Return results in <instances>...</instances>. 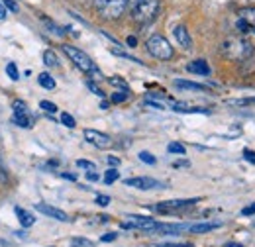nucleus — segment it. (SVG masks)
I'll use <instances>...</instances> for the list:
<instances>
[{
  "mask_svg": "<svg viewBox=\"0 0 255 247\" xmlns=\"http://www.w3.org/2000/svg\"><path fill=\"white\" fill-rule=\"evenodd\" d=\"M87 87H89V89H91V91H93L96 96H100V98H104V96H106V94L102 93V91H100V89H98V87L95 85V81H87Z\"/></svg>",
  "mask_w": 255,
  "mask_h": 247,
  "instance_id": "nucleus-33",
  "label": "nucleus"
},
{
  "mask_svg": "<svg viewBox=\"0 0 255 247\" xmlns=\"http://www.w3.org/2000/svg\"><path fill=\"white\" fill-rule=\"evenodd\" d=\"M108 163H110L112 167H118V165H120V159H118V157H114V155H110V157H108Z\"/></svg>",
  "mask_w": 255,
  "mask_h": 247,
  "instance_id": "nucleus-41",
  "label": "nucleus"
},
{
  "mask_svg": "<svg viewBox=\"0 0 255 247\" xmlns=\"http://www.w3.org/2000/svg\"><path fill=\"white\" fill-rule=\"evenodd\" d=\"M139 161L145 163V165H155V163H157V159L149 153V151H141V153H139Z\"/></svg>",
  "mask_w": 255,
  "mask_h": 247,
  "instance_id": "nucleus-27",
  "label": "nucleus"
},
{
  "mask_svg": "<svg viewBox=\"0 0 255 247\" xmlns=\"http://www.w3.org/2000/svg\"><path fill=\"white\" fill-rule=\"evenodd\" d=\"M61 124H63V125H67V127H71V129L77 125L75 118H73L71 114H67V112H63V114H61Z\"/></svg>",
  "mask_w": 255,
  "mask_h": 247,
  "instance_id": "nucleus-30",
  "label": "nucleus"
},
{
  "mask_svg": "<svg viewBox=\"0 0 255 247\" xmlns=\"http://www.w3.org/2000/svg\"><path fill=\"white\" fill-rule=\"evenodd\" d=\"M14 214L18 216V222L22 224V228H32L33 224H35V216H33L32 212H28V210H24L20 206L14 208Z\"/></svg>",
  "mask_w": 255,
  "mask_h": 247,
  "instance_id": "nucleus-13",
  "label": "nucleus"
},
{
  "mask_svg": "<svg viewBox=\"0 0 255 247\" xmlns=\"http://www.w3.org/2000/svg\"><path fill=\"white\" fill-rule=\"evenodd\" d=\"M145 47H147V51L155 57V59H159V61H169L171 57H173V47H171V43L159 35V33H155V35H151L149 39H147V43H145Z\"/></svg>",
  "mask_w": 255,
  "mask_h": 247,
  "instance_id": "nucleus-4",
  "label": "nucleus"
},
{
  "mask_svg": "<svg viewBox=\"0 0 255 247\" xmlns=\"http://www.w3.org/2000/svg\"><path fill=\"white\" fill-rule=\"evenodd\" d=\"M244 157H246V161H250L252 165H255V151H252V149H244Z\"/></svg>",
  "mask_w": 255,
  "mask_h": 247,
  "instance_id": "nucleus-38",
  "label": "nucleus"
},
{
  "mask_svg": "<svg viewBox=\"0 0 255 247\" xmlns=\"http://www.w3.org/2000/svg\"><path fill=\"white\" fill-rule=\"evenodd\" d=\"M126 43H128V45H129V47H135V45H137V37H133V35H129V37H128V39H126Z\"/></svg>",
  "mask_w": 255,
  "mask_h": 247,
  "instance_id": "nucleus-43",
  "label": "nucleus"
},
{
  "mask_svg": "<svg viewBox=\"0 0 255 247\" xmlns=\"http://www.w3.org/2000/svg\"><path fill=\"white\" fill-rule=\"evenodd\" d=\"M87 179H89V181H93V183H95V181H98V179H100V177H98V175H96L95 171H89V173H87Z\"/></svg>",
  "mask_w": 255,
  "mask_h": 247,
  "instance_id": "nucleus-44",
  "label": "nucleus"
},
{
  "mask_svg": "<svg viewBox=\"0 0 255 247\" xmlns=\"http://www.w3.org/2000/svg\"><path fill=\"white\" fill-rule=\"evenodd\" d=\"M61 177L67 181H77V175H71V173H61Z\"/></svg>",
  "mask_w": 255,
  "mask_h": 247,
  "instance_id": "nucleus-45",
  "label": "nucleus"
},
{
  "mask_svg": "<svg viewBox=\"0 0 255 247\" xmlns=\"http://www.w3.org/2000/svg\"><path fill=\"white\" fill-rule=\"evenodd\" d=\"M71 247H93V242L83 240V238H75V240H71Z\"/></svg>",
  "mask_w": 255,
  "mask_h": 247,
  "instance_id": "nucleus-31",
  "label": "nucleus"
},
{
  "mask_svg": "<svg viewBox=\"0 0 255 247\" xmlns=\"http://www.w3.org/2000/svg\"><path fill=\"white\" fill-rule=\"evenodd\" d=\"M77 167L79 169H85V171H96L95 163L93 161H87V159H79L77 161Z\"/></svg>",
  "mask_w": 255,
  "mask_h": 247,
  "instance_id": "nucleus-29",
  "label": "nucleus"
},
{
  "mask_svg": "<svg viewBox=\"0 0 255 247\" xmlns=\"http://www.w3.org/2000/svg\"><path fill=\"white\" fill-rule=\"evenodd\" d=\"M35 210L37 212H41L43 216H49L53 218V220H59V222H69V216L65 214L63 210H59V208H53V206H49V204H35Z\"/></svg>",
  "mask_w": 255,
  "mask_h": 247,
  "instance_id": "nucleus-10",
  "label": "nucleus"
},
{
  "mask_svg": "<svg viewBox=\"0 0 255 247\" xmlns=\"http://www.w3.org/2000/svg\"><path fill=\"white\" fill-rule=\"evenodd\" d=\"M4 181H6V173L0 169V183H4Z\"/></svg>",
  "mask_w": 255,
  "mask_h": 247,
  "instance_id": "nucleus-49",
  "label": "nucleus"
},
{
  "mask_svg": "<svg viewBox=\"0 0 255 247\" xmlns=\"http://www.w3.org/2000/svg\"><path fill=\"white\" fill-rule=\"evenodd\" d=\"M100 108H102V110H108V102H106V100H102V102H100Z\"/></svg>",
  "mask_w": 255,
  "mask_h": 247,
  "instance_id": "nucleus-48",
  "label": "nucleus"
},
{
  "mask_svg": "<svg viewBox=\"0 0 255 247\" xmlns=\"http://www.w3.org/2000/svg\"><path fill=\"white\" fill-rule=\"evenodd\" d=\"M153 247H194L192 244H157Z\"/></svg>",
  "mask_w": 255,
  "mask_h": 247,
  "instance_id": "nucleus-39",
  "label": "nucleus"
},
{
  "mask_svg": "<svg viewBox=\"0 0 255 247\" xmlns=\"http://www.w3.org/2000/svg\"><path fill=\"white\" fill-rule=\"evenodd\" d=\"M96 204H98V206H108V204H110V196L98 194V196H96Z\"/></svg>",
  "mask_w": 255,
  "mask_h": 247,
  "instance_id": "nucleus-34",
  "label": "nucleus"
},
{
  "mask_svg": "<svg viewBox=\"0 0 255 247\" xmlns=\"http://www.w3.org/2000/svg\"><path fill=\"white\" fill-rule=\"evenodd\" d=\"M175 87L177 89H187V91H196V93H200V91H206V87H202V85H198V83H191V81H175Z\"/></svg>",
  "mask_w": 255,
  "mask_h": 247,
  "instance_id": "nucleus-15",
  "label": "nucleus"
},
{
  "mask_svg": "<svg viewBox=\"0 0 255 247\" xmlns=\"http://www.w3.org/2000/svg\"><path fill=\"white\" fill-rule=\"evenodd\" d=\"M39 108L45 110V112H49V114H55V112H57V106H55L53 102H49V100H41V102H39Z\"/></svg>",
  "mask_w": 255,
  "mask_h": 247,
  "instance_id": "nucleus-28",
  "label": "nucleus"
},
{
  "mask_svg": "<svg viewBox=\"0 0 255 247\" xmlns=\"http://www.w3.org/2000/svg\"><path fill=\"white\" fill-rule=\"evenodd\" d=\"M6 75H8L12 81H18V79H20V73H18L16 63H6Z\"/></svg>",
  "mask_w": 255,
  "mask_h": 247,
  "instance_id": "nucleus-23",
  "label": "nucleus"
},
{
  "mask_svg": "<svg viewBox=\"0 0 255 247\" xmlns=\"http://www.w3.org/2000/svg\"><path fill=\"white\" fill-rule=\"evenodd\" d=\"M12 122L16 124V125H20V127H32L33 120L30 118V114H14V118H12Z\"/></svg>",
  "mask_w": 255,
  "mask_h": 247,
  "instance_id": "nucleus-17",
  "label": "nucleus"
},
{
  "mask_svg": "<svg viewBox=\"0 0 255 247\" xmlns=\"http://www.w3.org/2000/svg\"><path fill=\"white\" fill-rule=\"evenodd\" d=\"M2 4L6 6V10H10V12H18L20 8H18V4L14 2V0H2Z\"/></svg>",
  "mask_w": 255,
  "mask_h": 247,
  "instance_id": "nucleus-35",
  "label": "nucleus"
},
{
  "mask_svg": "<svg viewBox=\"0 0 255 247\" xmlns=\"http://www.w3.org/2000/svg\"><path fill=\"white\" fill-rule=\"evenodd\" d=\"M6 16H8V10H6V6L0 2V20H6Z\"/></svg>",
  "mask_w": 255,
  "mask_h": 247,
  "instance_id": "nucleus-42",
  "label": "nucleus"
},
{
  "mask_svg": "<svg viewBox=\"0 0 255 247\" xmlns=\"http://www.w3.org/2000/svg\"><path fill=\"white\" fill-rule=\"evenodd\" d=\"M159 224L153 218H143V216H129L128 222L122 224V228H137V230H147V232H155Z\"/></svg>",
  "mask_w": 255,
  "mask_h": 247,
  "instance_id": "nucleus-7",
  "label": "nucleus"
},
{
  "mask_svg": "<svg viewBox=\"0 0 255 247\" xmlns=\"http://www.w3.org/2000/svg\"><path fill=\"white\" fill-rule=\"evenodd\" d=\"M116 238H118V234H114V232H110V234H104L102 238H100V242H116Z\"/></svg>",
  "mask_w": 255,
  "mask_h": 247,
  "instance_id": "nucleus-37",
  "label": "nucleus"
},
{
  "mask_svg": "<svg viewBox=\"0 0 255 247\" xmlns=\"http://www.w3.org/2000/svg\"><path fill=\"white\" fill-rule=\"evenodd\" d=\"M173 35H175V39L179 41V45H181L183 49H192V39H191V35H189V31H187L185 26H175Z\"/></svg>",
  "mask_w": 255,
  "mask_h": 247,
  "instance_id": "nucleus-11",
  "label": "nucleus"
},
{
  "mask_svg": "<svg viewBox=\"0 0 255 247\" xmlns=\"http://www.w3.org/2000/svg\"><path fill=\"white\" fill-rule=\"evenodd\" d=\"M118 177H120V173H118L116 169H108V171L104 173V179H102V181H104L106 185H112V183L118 181Z\"/></svg>",
  "mask_w": 255,
  "mask_h": 247,
  "instance_id": "nucleus-22",
  "label": "nucleus"
},
{
  "mask_svg": "<svg viewBox=\"0 0 255 247\" xmlns=\"http://www.w3.org/2000/svg\"><path fill=\"white\" fill-rule=\"evenodd\" d=\"M112 53H114V55H118V57H122V59H128V61H131V63H137V65H143V63L139 61V59H135V57H131V55H128V53H124V51H120V49H112Z\"/></svg>",
  "mask_w": 255,
  "mask_h": 247,
  "instance_id": "nucleus-32",
  "label": "nucleus"
},
{
  "mask_svg": "<svg viewBox=\"0 0 255 247\" xmlns=\"http://www.w3.org/2000/svg\"><path fill=\"white\" fill-rule=\"evenodd\" d=\"M187 71L189 73H194V75H202V77H208L210 75V67L204 59H196V61H191L187 65Z\"/></svg>",
  "mask_w": 255,
  "mask_h": 247,
  "instance_id": "nucleus-12",
  "label": "nucleus"
},
{
  "mask_svg": "<svg viewBox=\"0 0 255 247\" xmlns=\"http://www.w3.org/2000/svg\"><path fill=\"white\" fill-rule=\"evenodd\" d=\"M85 139L89 143H93L95 147H98V149H106V147L112 145L110 135H106L102 131H96V129H85Z\"/></svg>",
  "mask_w": 255,
  "mask_h": 247,
  "instance_id": "nucleus-8",
  "label": "nucleus"
},
{
  "mask_svg": "<svg viewBox=\"0 0 255 247\" xmlns=\"http://www.w3.org/2000/svg\"><path fill=\"white\" fill-rule=\"evenodd\" d=\"M128 98V93H114L112 94V102L114 104H120V102H124Z\"/></svg>",
  "mask_w": 255,
  "mask_h": 247,
  "instance_id": "nucleus-36",
  "label": "nucleus"
},
{
  "mask_svg": "<svg viewBox=\"0 0 255 247\" xmlns=\"http://www.w3.org/2000/svg\"><path fill=\"white\" fill-rule=\"evenodd\" d=\"M37 83H39L43 89H47V91H53V89H55V81H53V77H51L49 73H41V75L37 77Z\"/></svg>",
  "mask_w": 255,
  "mask_h": 247,
  "instance_id": "nucleus-18",
  "label": "nucleus"
},
{
  "mask_svg": "<svg viewBox=\"0 0 255 247\" xmlns=\"http://www.w3.org/2000/svg\"><path fill=\"white\" fill-rule=\"evenodd\" d=\"M159 12V0H135L131 6V20L137 24H149Z\"/></svg>",
  "mask_w": 255,
  "mask_h": 247,
  "instance_id": "nucleus-2",
  "label": "nucleus"
},
{
  "mask_svg": "<svg viewBox=\"0 0 255 247\" xmlns=\"http://www.w3.org/2000/svg\"><path fill=\"white\" fill-rule=\"evenodd\" d=\"M224 247H244L242 244H236V242H230V244H226Z\"/></svg>",
  "mask_w": 255,
  "mask_h": 247,
  "instance_id": "nucleus-47",
  "label": "nucleus"
},
{
  "mask_svg": "<svg viewBox=\"0 0 255 247\" xmlns=\"http://www.w3.org/2000/svg\"><path fill=\"white\" fill-rule=\"evenodd\" d=\"M196 200H167V202H161L157 206H153L157 212H177V210H183L187 206H192Z\"/></svg>",
  "mask_w": 255,
  "mask_h": 247,
  "instance_id": "nucleus-9",
  "label": "nucleus"
},
{
  "mask_svg": "<svg viewBox=\"0 0 255 247\" xmlns=\"http://www.w3.org/2000/svg\"><path fill=\"white\" fill-rule=\"evenodd\" d=\"M108 83L112 85V87H116V89H122L124 93H128L129 89H128V83L126 81H122L120 77H112V79H108Z\"/></svg>",
  "mask_w": 255,
  "mask_h": 247,
  "instance_id": "nucleus-26",
  "label": "nucleus"
},
{
  "mask_svg": "<svg viewBox=\"0 0 255 247\" xmlns=\"http://www.w3.org/2000/svg\"><path fill=\"white\" fill-rule=\"evenodd\" d=\"M12 110H14V114H28V106L22 100H14L12 102Z\"/></svg>",
  "mask_w": 255,
  "mask_h": 247,
  "instance_id": "nucleus-24",
  "label": "nucleus"
},
{
  "mask_svg": "<svg viewBox=\"0 0 255 247\" xmlns=\"http://www.w3.org/2000/svg\"><path fill=\"white\" fill-rule=\"evenodd\" d=\"M167 151H169V153H177V155H185V153H187V149H185V145H183V143H177V141H173V143H169V147H167Z\"/></svg>",
  "mask_w": 255,
  "mask_h": 247,
  "instance_id": "nucleus-25",
  "label": "nucleus"
},
{
  "mask_svg": "<svg viewBox=\"0 0 255 247\" xmlns=\"http://www.w3.org/2000/svg\"><path fill=\"white\" fill-rule=\"evenodd\" d=\"M183 230H187V226L183 224H159L155 228V232H161V234H179Z\"/></svg>",
  "mask_w": 255,
  "mask_h": 247,
  "instance_id": "nucleus-14",
  "label": "nucleus"
},
{
  "mask_svg": "<svg viewBox=\"0 0 255 247\" xmlns=\"http://www.w3.org/2000/svg\"><path fill=\"white\" fill-rule=\"evenodd\" d=\"M236 28H238V31L242 33V35H248V33H254L255 35V26H252L250 22H246V20H238V24H236Z\"/></svg>",
  "mask_w": 255,
  "mask_h": 247,
  "instance_id": "nucleus-19",
  "label": "nucleus"
},
{
  "mask_svg": "<svg viewBox=\"0 0 255 247\" xmlns=\"http://www.w3.org/2000/svg\"><path fill=\"white\" fill-rule=\"evenodd\" d=\"M222 53L228 59L234 61H246L254 55V43L248 37H230L222 47Z\"/></svg>",
  "mask_w": 255,
  "mask_h": 247,
  "instance_id": "nucleus-1",
  "label": "nucleus"
},
{
  "mask_svg": "<svg viewBox=\"0 0 255 247\" xmlns=\"http://www.w3.org/2000/svg\"><path fill=\"white\" fill-rule=\"evenodd\" d=\"M173 167H189V161H175Z\"/></svg>",
  "mask_w": 255,
  "mask_h": 247,
  "instance_id": "nucleus-46",
  "label": "nucleus"
},
{
  "mask_svg": "<svg viewBox=\"0 0 255 247\" xmlns=\"http://www.w3.org/2000/svg\"><path fill=\"white\" fill-rule=\"evenodd\" d=\"M96 12L104 20H118L126 12L128 0H93Z\"/></svg>",
  "mask_w": 255,
  "mask_h": 247,
  "instance_id": "nucleus-3",
  "label": "nucleus"
},
{
  "mask_svg": "<svg viewBox=\"0 0 255 247\" xmlns=\"http://www.w3.org/2000/svg\"><path fill=\"white\" fill-rule=\"evenodd\" d=\"M220 224H194V226H191L189 230H191L192 234H206V232H212V230H216Z\"/></svg>",
  "mask_w": 255,
  "mask_h": 247,
  "instance_id": "nucleus-16",
  "label": "nucleus"
},
{
  "mask_svg": "<svg viewBox=\"0 0 255 247\" xmlns=\"http://www.w3.org/2000/svg\"><path fill=\"white\" fill-rule=\"evenodd\" d=\"M63 51H65V55L77 65V69H81L83 73L91 75L93 71H96V65L85 51H81V49H77V47H73V45H63Z\"/></svg>",
  "mask_w": 255,
  "mask_h": 247,
  "instance_id": "nucleus-5",
  "label": "nucleus"
},
{
  "mask_svg": "<svg viewBox=\"0 0 255 247\" xmlns=\"http://www.w3.org/2000/svg\"><path fill=\"white\" fill-rule=\"evenodd\" d=\"M242 214H244V216H254L255 214V202L254 204H250V206H246V208L242 210Z\"/></svg>",
  "mask_w": 255,
  "mask_h": 247,
  "instance_id": "nucleus-40",
  "label": "nucleus"
},
{
  "mask_svg": "<svg viewBox=\"0 0 255 247\" xmlns=\"http://www.w3.org/2000/svg\"><path fill=\"white\" fill-rule=\"evenodd\" d=\"M128 186L131 188H139V190H157V188H165L161 181H155L151 177H135V179H126L124 181Z\"/></svg>",
  "mask_w": 255,
  "mask_h": 247,
  "instance_id": "nucleus-6",
  "label": "nucleus"
},
{
  "mask_svg": "<svg viewBox=\"0 0 255 247\" xmlns=\"http://www.w3.org/2000/svg\"><path fill=\"white\" fill-rule=\"evenodd\" d=\"M43 63H45L47 67H57V65H59V59H57V55H55L51 49H47V51H43Z\"/></svg>",
  "mask_w": 255,
  "mask_h": 247,
  "instance_id": "nucleus-20",
  "label": "nucleus"
},
{
  "mask_svg": "<svg viewBox=\"0 0 255 247\" xmlns=\"http://www.w3.org/2000/svg\"><path fill=\"white\" fill-rule=\"evenodd\" d=\"M240 16H242V20H246L252 26H255V8H242L240 10Z\"/></svg>",
  "mask_w": 255,
  "mask_h": 247,
  "instance_id": "nucleus-21",
  "label": "nucleus"
}]
</instances>
